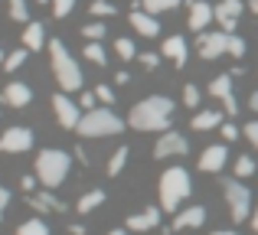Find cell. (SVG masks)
Wrapping results in <instances>:
<instances>
[{
	"label": "cell",
	"mask_w": 258,
	"mask_h": 235,
	"mask_svg": "<svg viewBox=\"0 0 258 235\" xmlns=\"http://www.w3.org/2000/svg\"><path fill=\"white\" fill-rule=\"evenodd\" d=\"M248 108H252L255 115H258V92H252V95H248Z\"/></svg>",
	"instance_id": "f6af8a7d"
},
{
	"label": "cell",
	"mask_w": 258,
	"mask_h": 235,
	"mask_svg": "<svg viewBox=\"0 0 258 235\" xmlns=\"http://www.w3.org/2000/svg\"><path fill=\"white\" fill-rule=\"evenodd\" d=\"M213 10H216V23H219V30L232 33L235 23H239V17H242V10H245V4H242V0H219Z\"/></svg>",
	"instance_id": "7c38bea8"
},
{
	"label": "cell",
	"mask_w": 258,
	"mask_h": 235,
	"mask_svg": "<svg viewBox=\"0 0 258 235\" xmlns=\"http://www.w3.org/2000/svg\"><path fill=\"white\" fill-rule=\"evenodd\" d=\"M196 49H200V56L206 59V62H213V59L226 56V52H229V33H226V30L200 33V39H196Z\"/></svg>",
	"instance_id": "52a82bcc"
},
{
	"label": "cell",
	"mask_w": 258,
	"mask_h": 235,
	"mask_svg": "<svg viewBox=\"0 0 258 235\" xmlns=\"http://www.w3.org/2000/svg\"><path fill=\"white\" fill-rule=\"evenodd\" d=\"M222 193H226V203H229V216H232V222L239 225V222H245V219H252V193H248V186L245 183H235V177L232 180H226L222 183Z\"/></svg>",
	"instance_id": "8992f818"
},
{
	"label": "cell",
	"mask_w": 258,
	"mask_h": 235,
	"mask_svg": "<svg viewBox=\"0 0 258 235\" xmlns=\"http://www.w3.org/2000/svg\"><path fill=\"white\" fill-rule=\"evenodd\" d=\"M79 108H82V111L98 108V95H95V92H82V95H79Z\"/></svg>",
	"instance_id": "f35d334b"
},
{
	"label": "cell",
	"mask_w": 258,
	"mask_h": 235,
	"mask_svg": "<svg viewBox=\"0 0 258 235\" xmlns=\"http://www.w3.org/2000/svg\"><path fill=\"white\" fill-rule=\"evenodd\" d=\"M17 235H49V229H46L43 219H26V222L17 229Z\"/></svg>",
	"instance_id": "1f68e13d"
},
{
	"label": "cell",
	"mask_w": 258,
	"mask_h": 235,
	"mask_svg": "<svg viewBox=\"0 0 258 235\" xmlns=\"http://www.w3.org/2000/svg\"><path fill=\"white\" fill-rule=\"evenodd\" d=\"M200 98H203V92L196 85H183V108H196Z\"/></svg>",
	"instance_id": "836d02e7"
},
{
	"label": "cell",
	"mask_w": 258,
	"mask_h": 235,
	"mask_svg": "<svg viewBox=\"0 0 258 235\" xmlns=\"http://www.w3.org/2000/svg\"><path fill=\"white\" fill-rule=\"evenodd\" d=\"M160 216H164V209L147 206V209L127 216V229H131V232H151V229H157V225H160Z\"/></svg>",
	"instance_id": "4fadbf2b"
},
{
	"label": "cell",
	"mask_w": 258,
	"mask_h": 235,
	"mask_svg": "<svg viewBox=\"0 0 258 235\" xmlns=\"http://www.w3.org/2000/svg\"><path fill=\"white\" fill-rule=\"evenodd\" d=\"M33 147V131L23 124H13L0 134V150L4 153H26Z\"/></svg>",
	"instance_id": "30bf717a"
},
{
	"label": "cell",
	"mask_w": 258,
	"mask_h": 235,
	"mask_svg": "<svg viewBox=\"0 0 258 235\" xmlns=\"http://www.w3.org/2000/svg\"><path fill=\"white\" fill-rule=\"evenodd\" d=\"M114 52H118L124 62H131V59H138V46L131 43L127 36H121V39H114Z\"/></svg>",
	"instance_id": "f1b7e54d"
},
{
	"label": "cell",
	"mask_w": 258,
	"mask_h": 235,
	"mask_svg": "<svg viewBox=\"0 0 258 235\" xmlns=\"http://www.w3.org/2000/svg\"><path fill=\"white\" fill-rule=\"evenodd\" d=\"M114 82H118V85H127V82H131V75H127V72H124V69H121V72H118V75H114Z\"/></svg>",
	"instance_id": "ee69618b"
},
{
	"label": "cell",
	"mask_w": 258,
	"mask_h": 235,
	"mask_svg": "<svg viewBox=\"0 0 258 235\" xmlns=\"http://www.w3.org/2000/svg\"><path fill=\"white\" fill-rule=\"evenodd\" d=\"M248 222H252V229L258 232V206H255V209H252V219H248Z\"/></svg>",
	"instance_id": "c3c4849f"
},
{
	"label": "cell",
	"mask_w": 258,
	"mask_h": 235,
	"mask_svg": "<svg viewBox=\"0 0 258 235\" xmlns=\"http://www.w3.org/2000/svg\"><path fill=\"white\" fill-rule=\"evenodd\" d=\"M186 10H189L186 26H189L193 33H206V26L216 20V10L206 4V0H186Z\"/></svg>",
	"instance_id": "8fae6325"
},
{
	"label": "cell",
	"mask_w": 258,
	"mask_h": 235,
	"mask_svg": "<svg viewBox=\"0 0 258 235\" xmlns=\"http://www.w3.org/2000/svg\"><path fill=\"white\" fill-rule=\"evenodd\" d=\"M49 62H52V79L59 82L62 92H79L82 89V69L79 62L72 59V52L66 49L62 39H49Z\"/></svg>",
	"instance_id": "7a4b0ae2"
},
{
	"label": "cell",
	"mask_w": 258,
	"mask_h": 235,
	"mask_svg": "<svg viewBox=\"0 0 258 235\" xmlns=\"http://www.w3.org/2000/svg\"><path fill=\"white\" fill-rule=\"evenodd\" d=\"M52 115H56V121L66 131H76L79 121H82V108H79V102H72L66 92H59V95H52Z\"/></svg>",
	"instance_id": "ba28073f"
},
{
	"label": "cell",
	"mask_w": 258,
	"mask_h": 235,
	"mask_svg": "<svg viewBox=\"0 0 258 235\" xmlns=\"http://www.w3.org/2000/svg\"><path fill=\"white\" fill-rule=\"evenodd\" d=\"M26 203H30L33 209H39V212H62V209H66V203H62L59 196H52V190L30 193V196H26Z\"/></svg>",
	"instance_id": "d6986e66"
},
{
	"label": "cell",
	"mask_w": 258,
	"mask_h": 235,
	"mask_svg": "<svg viewBox=\"0 0 258 235\" xmlns=\"http://www.w3.org/2000/svg\"><path fill=\"white\" fill-rule=\"evenodd\" d=\"M36 4H52V0H36Z\"/></svg>",
	"instance_id": "11a10c76"
},
{
	"label": "cell",
	"mask_w": 258,
	"mask_h": 235,
	"mask_svg": "<svg viewBox=\"0 0 258 235\" xmlns=\"http://www.w3.org/2000/svg\"><path fill=\"white\" fill-rule=\"evenodd\" d=\"M173 111H176V105L167 95H147L144 102H138L131 108L127 124H131L134 131H170Z\"/></svg>",
	"instance_id": "6da1fadb"
},
{
	"label": "cell",
	"mask_w": 258,
	"mask_h": 235,
	"mask_svg": "<svg viewBox=\"0 0 258 235\" xmlns=\"http://www.w3.org/2000/svg\"><path fill=\"white\" fill-rule=\"evenodd\" d=\"M69 235H85V225H69Z\"/></svg>",
	"instance_id": "7dc6e473"
},
{
	"label": "cell",
	"mask_w": 258,
	"mask_h": 235,
	"mask_svg": "<svg viewBox=\"0 0 258 235\" xmlns=\"http://www.w3.org/2000/svg\"><path fill=\"white\" fill-rule=\"evenodd\" d=\"M4 105H10V108H26V105L33 102V89L26 82H7L4 89Z\"/></svg>",
	"instance_id": "e0dca14e"
},
{
	"label": "cell",
	"mask_w": 258,
	"mask_h": 235,
	"mask_svg": "<svg viewBox=\"0 0 258 235\" xmlns=\"http://www.w3.org/2000/svg\"><path fill=\"white\" fill-rule=\"evenodd\" d=\"M248 10H252L255 17H258V0H248Z\"/></svg>",
	"instance_id": "681fc988"
},
{
	"label": "cell",
	"mask_w": 258,
	"mask_h": 235,
	"mask_svg": "<svg viewBox=\"0 0 258 235\" xmlns=\"http://www.w3.org/2000/svg\"><path fill=\"white\" fill-rule=\"evenodd\" d=\"M160 56H167V59L176 65V69H183V65H186V59H189L186 39H183V36H167L164 46H160Z\"/></svg>",
	"instance_id": "9a60e30c"
},
{
	"label": "cell",
	"mask_w": 258,
	"mask_h": 235,
	"mask_svg": "<svg viewBox=\"0 0 258 235\" xmlns=\"http://www.w3.org/2000/svg\"><path fill=\"white\" fill-rule=\"evenodd\" d=\"M105 33H108V26L101 23V20H92V23L82 26V36L88 39V43H101V39H105Z\"/></svg>",
	"instance_id": "484cf974"
},
{
	"label": "cell",
	"mask_w": 258,
	"mask_h": 235,
	"mask_svg": "<svg viewBox=\"0 0 258 235\" xmlns=\"http://www.w3.org/2000/svg\"><path fill=\"white\" fill-rule=\"evenodd\" d=\"M23 46L30 52H39L43 46H49V39H46V26L36 23V20H30V23L23 26Z\"/></svg>",
	"instance_id": "ac0fdd59"
},
{
	"label": "cell",
	"mask_w": 258,
	"mask_h": 235,
	"mask_svg": "<svg viewBox=\"0 0 258 235\" xmlns=\"http://www.w3.org/2000/svg\"><path fill=\"white\" fill-rule=\"evenodd\" d=\"M127 157H131V150H127L124 144L118 147V150L111 153V157H108V177H118L121 170H124V164H127Z\"/></svg>",
	"instance_id": "d4e9b609"
},
{
	"label": "cell",
	"mask_w": 258,
	"mask_h": 235,
	"mask_svg": "<svg viewBox=\"0 0 258 235\" xmlns=\"http://www.w3.org/2000/svg\"><path fill=\"white\" fill-rule=\"evenodd\" d=\"M189 153V140L176 131H164L154 144V157L157 160H167V157H186Z\"/></svg>",
	"instance_id": "9c48e42d"
},
{
	"label": "cell",
	"mask_w": 258,
	"mask_h": 235,
	"mask_svg": "<svg viewBox=\"0 0 258 235\" xmlns=\"http://www.w3.org/2000/svg\"><path fill=\"white\" fill-rule=\"evenodd\" d=\"M52 17H56V20H62V17H69V13H72V7H76V0H52Z\"/></svg>",
	"instance_id": "e575fe53"
},
{
	"label": "cell",
	"mask_w": 258,
	"mask_h": 235,
	"mask_svg": "<svg viewBox=\"0 0 258 235\" xmlns=\"http://www.w3.org/2000/svg\"><path fill=\"white\" fill-rule=\"evenodd\" d=\"M193 193V180L183 167H167L160 173V209L164 212H176V206Z\"/></svg>",
	"instance_id": "277c9868"
},
{
	"label": "cell",
	"mask_w": 258,
	"mask_h": 235,
	"mask_svg": "<svg viewBox=\"0 0 258 235\" xmlns=\"http://www.w3.org/2000/svg\"><path fill=\"white\" fill-rule=\"evenodd\" d=\"M108 235H127V229H111Z\"/></svg>",
	"instance_id": "816d5d0a"
},
{
	"label": "cell",
	"mask_w": 258,
	"mask_h": 235,
	"mask_svg": "<svg viewBox=\"0 0 258 235\" xmlns=\"http://www.w3.org/2000/svg\"><path fill=\"white\" fill-rule=\"evenodd\" d=\"M69 167H72V157L66 150H59V147L39 150V157H36V180H39V186H43V190L62 186L66 177H69Z\"/></svg>",
	"instance_id": "3957f363"
},
{
	"label": "cell",
	"mask_w": 258,
	"mask_h": 235,
	"mask_svg": "<svg viewBox=\"0 0 258 235\" xmlns=\"http://www.w3.org/2000/svg\"><path fill=\"white\" fill-rule=\"evenodd\" d=\"M4 59H7V52H4V49H0V65H4Z\"/></svg>",
	"instance_id": "f5cc1de1"
},
{
	"label": "cell",
	"mask_w": 258,
	"mask_h": 235,
	"mask_svg": "<svg viewBox=\"0 0 258 235\" xmlns=\"http://www.w3.org/2000/svg\"><path fill=\"white\" fill-rule=\"evenodd\" d=\"M222 105H226V115H229V118H235V115H239V102H235V95H232V98H226Z\"/></svg>",
	"instance_id": "7bdbcfd3"
},
{
	"label": "cell",
	"mask_w": 258,
	"mask_h": 235,
	"mask_svg": "<svg viewBox=\"0 0 258 235\" xmlns=\"http://www.w3.org/2000/svg\"><path fill=\"white\" fill-rule=\"evenodd\" d=\"M20 186H23V193H26V196H30V193H36L39 180H36V177H23V180H20Z\"/></svg>",
	"instance_id": "b9f144b4"
},
{
	"label": "cell",
	"mask_w": 258,
	"mask_h": 235,
	"mask_svg": "<svg viewBox=\"0 0 258 235\" xmlns=\"http://www.w3.org/2000/svg\"><path fill=\"white\" fill-rule=\"evenodd\" d=\"M10 20L30 23V4H26V0H10Z\"/></svg>",
	"instance_id": "f546056e"
},
{
	"label": "cell",
	"mask_w": 258,
	"mask_h": 235,
	"mask_svg": "<svg viewBox=\"0 0 258 235\" xmlns=\"http://www.w3.org/2000/svg\"><path fill=\"white\" fill-rule=\"evenodd\" d=\"M0 222H4V206H0Z\"/></svg>",
	"instance_id": "db71d44e"
},
{
	"label": "cell",
	"mask_w": 258,
	"mask_h": 235,
	"mask_svg": "<svg viewBox=\"0 0 258 235\" xmlns=\"http://www.w3.org/2000/svg\"><path fill=\"white\" fill-rule=\"evenodd\" d=\"M101 203H105V190H88L85 193V196H79V203H76V209L79 212H82V216H85V212H92V209H98V206Z\"/></svg>",
	"instance_id": "cb8c5ba5"
},
{
	"label": "cell",
	"mask_w": 258,
	"mask_h": 235,
	"mask_svg": "<svg viewBox=\"0 0 258 235\" xmlns=\"http://www.w3.org/2000/svg\"><path fill=\"white\" fill-rule=\"evenodd\" d=\"M114 13H118V7H114L111 0H95V4H92V17H95V20H101V17H114Z\"/></svg>",
	"instance_id": "d6a6232c"
},
{
	"label": "cell",
	"mask_w": 258,
	"mask_h": 235,
	"mask_svg": "<svg viewBox=\"0 0 258 235\" xmlns=\"http://www.w3.org/2000/svg\"><path fill=\"white\" fill-rule=\"evenodd\" d=\"M176 7H180V0H134V10H147L154 17H160L167 10H176Z\"/></svg>",
	"instance_id": "7402d4cb"
},
{
	"label": "cell",
	"mask_w": 258,
	"mask_h": 235,
	"mask_svg": "<svg viewBox=\"0 0 258 235\" xmlns=\"http://www.w3.org/2000/svg\"><path fill=\"white\" fill-rule=\"evenodd\" d=\"M76 131H79V137H114V134L124 131V121L111 108H92L82 115Z\"/></svg>",
	"instance_id": "5b68a950"
},
{
	"label": "cell",
	"mask_w": 258,
	"mask_h": 235,
	"mask_svg": "<svg viewBox=\"0 0 258 235\" xmlns=\"http://www.w3.org/2000/svg\"><path fill=\"white\" fill-rule=\"evenodd\" d=\"M131 26L141 33V36H157V33H160L157 17L147 13V10H131Z\"/></svg>",
	"instance_id": "ffe728a7"
},
{
	"label": "cell",
	"mask_w": 258,
	"mask_h": 235,
	"mask_svg": "<svg viewBox=\"0 0 258 235\" xmlns=\"http://www.w3.org/2000/svg\"><path fill=\"white\" fill-rule=\"evenodd\" d=\"M226 160H229L226 144H213V147H206V150L200 153V170L203 173H219L222 167H226Z\"/></svg>",
	"instance_id": "5bb4252c"
},
{
	"label": "cell",
	"mask_w": 258,
	"mask_h": 235,
	"mask_svg": "<svg viewBox=\"0 0 258 235\" xmlns=\"http://www.w3.org/2000/svg\"><path fill=\"white\" fill-rule=\"evenodd\" d=\"M95 95H98V102L105 105V108H108V105H114V89H111V85H105V82H101L98 89H95Z\"/></svg>",
	"instance_id": "8d00e7d4"
},
{
	"label": "cell",
	"mask_w": 258,
	"mask_h": 235,
	"mask_svg": "<svg viewBox=\"0 0 258 235\" xmlns=\"http://www.w3.org/2000/svg\"><path fill=\"white\" fill-rule=\"evenodd\" d=\"M10 203V190H7V186H0V206H7Z\"/></svg>",
	"instance_id": "bcb514c9"
},
{
	"label": "cell",
	"mask_w": 258,
	"mask_h": 235,
	"mask_svg": "<svg viewBox=\"0 0 258 235\" xmlns=\"http://www.w3.org/2000/svg\"><path fill=\"white\" fill-rule=\"evenodd\" d=\"M242 134H245V137H248V144H252L255 150H258V118H255V121H248V124L242 127Z\"/></svg>",
	"instance_id": "ab89813d"
},
{
	"label": "cell",
	"mask_w": 258,
	"mask_h": 235,
	"mask_svg": "<svg viewBox=\"0 0 258 235\" xmlns=\"http://www.w3.org/2000/svg\"><path fill=\"white\" fill-rule=\"evenodd\" d=\"M229 56H235V59L245 56V39L235 36V33H229Z\"/></svg>",
	"instance_id": "d590c367"
},
{
	"label": "cell",
	"mask_w": 258,
	"mask_h": 235,
	"mask_svg": "<svg viewBox=\"0 0 258 235\" xmlns=\"http://www.w3.org/2000/svg\"><path fill=\"white\" fill-rule=\"evenodd\" d=\"M219 134H222V140H235V137H239V127H235L232 124V121H222V124H219Z\"/></svg>",
	"instance_id": "60d3db41"
},
{
	"label": "cell",
	"mask_w": 258,
	"mask_h": 235,
	"mask_svg": "<svg viewBox=\"0 0 258 235\" xmlns=\"http://www.w3.org/2000/svg\"><path fill=\"white\" fill-rule=\"evenodd\" d=\"M209 95L213 98H219V102H226V98H232L235 92H232V75H216L213 82H209Z\"/></svg>",
	"instance_id": "603a6c76"
},
{
	"label": "cell",
	"mask_w": 258,
	"mask_h": 235,
	"mask_svg": "<svg viewBox=\"0 0 258 235\" xmlns=\"http://www.w3.org/2000/svg\"><path fill=\"white\" fill-rule=\"evenodd\" d=\"M85 59H88V62H95V65H105L108 62V52H105V46H101V43H85Z\"/></svg>",
	"instance_id": "83f0119b"
},
{
	"label": "cell",
	"mask_w": 258,
	"mask_h": 235,
	"mask_svg": "<svg viewBox=\"0 0 258 235\" xmlns=\"http://www.w3.org/2000/svg\"><path fill=\"white\" fill-rule=\"evenodd\" d=\"M26 56H30V49H26V46H20V49L7 52V59H4V69H7V72H17L20 65L26 62Z\"/></svg>",
	"instance_id": "4316f807"
},
{
	"label": "cell",
	"mask_w": 258,
	"mask_h": 235,
	"mask_svg": "<svg viewBox=\"0 0 258 235\" xmlns=\"http://www.w3.org/2000/svg\"><path fill=\"white\" fill-rule=\"evenodd\" d=\"M255 173V157H248V153H242V157H235V177L245 180Z\"/></svg>",
	"instance_id": "4dcf8cb0"
},
{
	"label": "cell",
	"mask_w": 258,
	"mask_h": 235,
	"mask_svg": "<svg viewBox=\"0 0 258 235\" xmlns=\"http://www.w3.org/2000/svg\"><path fill=\"white\" fill-rule=\"evenodd\" d=\"M222 111H196L193 115V131H219V124H222Z\"/></svg>",
	"instance_id": "44dd1931"
},
{
	"label": "cell",
	"mask_w": 258,
	"mask_h": 235,
	"mask_svg": "<svg viewBox=\"0 0 258 235\" xmlns=\"http://www.w3.org/2000/svg\"><path fill=\"white\" fill-rule=\"evenodd\" d=\"M213 235H239V232H232V229H219V232H213Z\"/></svg>",
	"instance_id": "f907efd6"
},
{
	"label": "cell",
	"mask_w": 258,
	"mask_h": 235,
	"mask_svg": "<svg viewBox=\"0 0 258 235\" xmlns=\"http://www.w3.org/2000/svg\"><path fill=\"white\" fill-rule=\"evenodd\" d=\"M203 222H206V209H203V206H189V209H176L170 232H180V229H200Z\"/></svg>",
	"instance_id": "2e32d148"
},
{
	"label": "cell",
	"mask_w": 258,
	"mask_h": 235,
	"mask_svg": "<svg viewBox=\"0 0 258 235\" xmlns=\"http://www.w3.org/2000/svg\"><path fill=\"white\" fill-rule=\"evenodd\" d=\"M138 62L144 65V69H157L160 65V52H138Z\"/></svg>",
	"instance_id": "74e56055"
}]
</instances>
